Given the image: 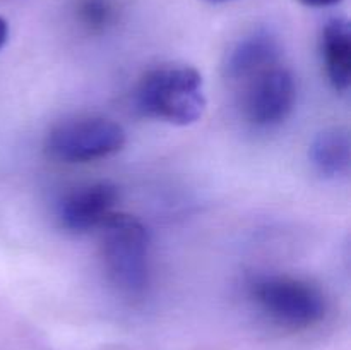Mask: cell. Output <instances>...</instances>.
Masks as SVG:
<instances>
[{"mask_svg": "<svg viewBox=\"0 0 351 350\" xmlns=\"http://www.w3.org/2000/svg\"><path fill=\"white\" fill-rule=\"evenodd\" d=\"M99 254L110 283L137 297L149 283V233L129 213H110L99 225Z\"/></svg>", "mask_w": 351, "mask_h": 350, "instance_id": "cell-1", "label": "cell"}, {"mask_svg": "<svg viewBox=\"0 0 351 350\" xmlns=\"http://www.w3.org/2000/svg\"><path fill=\"white\" fill-rule=\"evenodd\" d=\"M136 105L143 115L173 126L197 122L206 108L202 75L191 65H161L141 78Z\"/></svg>", "mask_w": 351, "mask_h": 350, "instance_id": "cell-2", "label": "cell"}, {"mask_svg": "<svg viewBox=\"0 0 351 350\" xmlns=\"http://www.w3.org/2000/svg\"><path fill=\"white\" fill-rule=\"evenodd\" d=\"M250 297L269 321L288 329H308L328 314L317 285L288 275H264L250 283Z\"/></svg>", "mask_w": 351, "mask_h": 350, "instance_id": "cell-3", "label": "cell"}, {"mask_svg": "<svg viewBox=\"0 0 351 350\" xmlns=\"http://www.w3.org/2000/svg\"><path fill=\"white\" fill-rule=\"evenodd\" d=\"M125 130L106 117H77L51 127L45 151L64 163H88L119 153L125 146Z\"/></svg>", "mask_w": 351, "mask_h": 350, "instance_id": "cell-4", "label": "cell"}, {"mask_svg": "<svg viewBox=\"0 0 351 350\" xmlns=\"http://www.w3.org/2000/svg\"><path fill=\"white\" fill-rule=\"evenodd\" d=\"M297 100V84L290 69L271 65L252 75L243 91L242 110L256 127H274L288 119Z\"/></svg>", "mask_w": 351, "mask_h": 350, "instance_id": "cell-5", "label": "cell"}, {"mask_svg": "<svg viewBox=\"0 0 351 350\" xmlns=\"http://www.w3.org/2000/svg\"><path fill=\"white\" fill-rule=\"evenodd\" d=\"M117 201L119 187L112 182L99 180L79 185L58 202V222L72 233H86L93 229H99L106 216L113 213Z\"/></svg>", "mask_w": 351, "mask_h": 350, "instance_id": "cell-6", "label": "cell"}, {"mask_svg": "<svg viewBox=\"0 0 351 350\" xmlns=\"http://www.w3.org/2000/svg\"><path fill=\"white\" fill-rule=\"evenodd\" d=\"M281 55V45L271 30H254L252 33L240 38L228 51L223 64L225 75L232 81L250 79L264 69L278 62Z\"/></svg>", "mask_w": 351, "mask_h": 350, "instance_id": "cell-7", "label": "cell"}, {"mask_svg": "<svg viewBox=\"0 0 351 350\" xmlns=\"http://www.w3.org/2000/svg\"><path fill=\"white\" fill-rule=\"evenodd\" d=\"M321 54L332 88L346 93L351 84V27L343 17L326 23L321 34Z\"/></svg>", "mask_w": 351, "mask_h": 350, "instance_id": "cell-8", "label": "cell"}, {"mask_svg": "<svg viewBox=\"0 0 351 350\" xmlns=\"http://www.w3.org/2000/svg\"><path fill=\"white\" fill-rule=\"evenodd\" d=\"M311 161L319 175L336 178L348 174L351 139L345 127H329L319 132L311 144Z\"/></svg>", "mask_w": 351, "mask_h": 350, "instance_id": "cell-9", "label": "cell"}, {"mask_svg": "<svg viewBox=\"0 0 351 350\" xmlns=\"http://www.w3.org/2000/svg\"><path fill=\"white\" fill-rule=\"evenodd\" d=\"M77 17L88 30L105 31L117 19L115 0H79Z\"/></svg>", "mask_w": 351, "mask_h": 350, "instance_id": "cell-10", "label": "cell"}, {"mask_svg": "<svg viewBox=\"0 0 351 350\" xmlns=\"http://www.w3.org/2000/svg\"><path fill=\"white\" fill-rule=\"evenodd\" d=\"M302 2L304 5L307 7H329V5H335V3L341 2V0H298Z\"/></svg>", "mask_w": 351, "mask_h": 350, "instance_id": "cell-11", "label": "cell"}, {"mask_svg": "<svg viewBox=\"0 0 351 350\" xmlns=\"http://www.w3.org/2000/svg\"><path fill=\"white\" fill-rule=\"evenodd\" d=\"M7 38H9V24H7V21L3 17H0V50L5 45Z\"/></svg>", "mask_w": 351, "mask_h": 350, "instance_id": "cell-12", "label": "cell"}, {"mask_svg": "<svg viewBox=\"0 0 351 350\" xmlns=\"http://www.w3.org/2000/svg\"><path fill=\"white\" fill-rule=\"evenodd\" d=\"M208 2H228V0H208Z\"/></svg>", "mask_w": 351, "mask_h": 350, "instance_id": "cell-13", "label": "cell"}]
</instances>
